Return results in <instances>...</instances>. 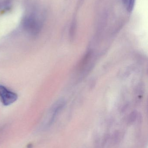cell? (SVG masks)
<instances>
[{
  "instance_id": "cell-1",
  "label": "cell",
  "mask_w": 148,
  "mask_h": 148,
  "mask_svg": "<svg viewBox=\"0 0 148 148\" xmlns=\"http://www.w3.org/2000/svg\"><path fill=\"white\" fill-rule=\"evenodd\" d=\"M23 26L28 33L35 36L41 30V24L38 16L31 13L25 16L23 20Z\"/></svg>"
},
{
  "instance_id": "cell-2",
  "label": "cell",
  "mask_w": 148,
  "mask_h": 148,
  "mask_svg": "<svg viewBox=\"0 0 148 148\" xmlns=\"http://www.w3.org/2000/svg\"><path fill=\"white\" fill-rule=\"evenodd\" d=\"M17 95L3 85H0V100L5 106H9L17 100Z\"/></svg>"
},
{
  "instance_id": "cell-3",
  "label": "cell",
  "mask_w": 148,
  "mask_h": 148,
  "mask_svg": "<svg viewBox=\"0 0 148 148\" xmlns=\"http://www.w3.org/2000/svg\"><path fill=\"white\" fill-rule=\"evenodd\" d=\"M122 1L127 11L129 13H131L134 8L136 0H122Z\"/></svg>"
}]
</instances>
